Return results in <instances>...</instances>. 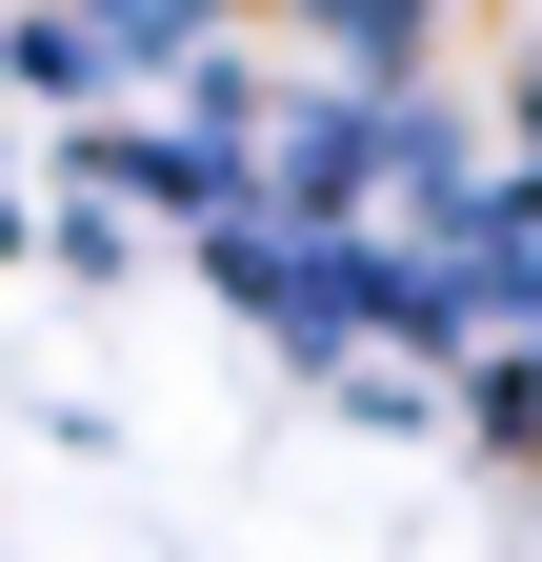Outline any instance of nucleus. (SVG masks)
Here are the masks:
<instances>
[{
	"instance_id": "nucleus-1",
	"label": "nucleus",
	"mask_w": 542,
	"mask_h": 562,
	"mask_svg": "<svg viewBox=\"0 0 542 562\" xmlns=\"http://www.w3.org/2000/svg\"><path fill=\"white\" fill-rule=\"evenodd\" d=\"M222 41V0H41V60H181Z\"/></svg>"
},
{
	"instance_id": "nucleus-2",
	"label": "nucleus",
	"mask_w": 542,
	"mask_h": 562,
	"mask_svg": "<svg viewBox=\"0 0 542 562\" xmlns=\"http://www.w3.org/2000/svg\"><path fill=\"white\" fill-rule=\"evenodd\" d=\"M302 21H321V41H342V60H362V81H402V60H422V41L462 21V0H302Z\"/></svg>"
}]
</instances>
